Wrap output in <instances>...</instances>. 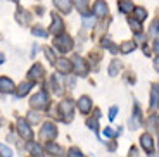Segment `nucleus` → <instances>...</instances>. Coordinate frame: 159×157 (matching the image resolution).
<instances>
[{
	"mask_svg": "<svg viewBox=\"0 0 159 157\" xmlns=\"http://www.w3.org/2000/svg\"><path fill=\"white\" fill-rule=\"evenodd\" d=\"M118 7H119V11L123 12V14H128V12L133 11V4H131V0H119Z\"/></svg>",
	"mask_w": 159,
	"mask_h": 157,
	"instance_id": "nucleus-17",
	"label": "nucleus"
},
{
	"mask_svg": "<svg viewBox=\"0 0 159 157\" xmlns=\"http://www.w3.org/2000/svg\"><path fill=\"white\" fill-rule=\"evenodd\" d=\"M83 26H85V28L93 26V19H92V17H83Z\"/></svg>",
	"mask_w": 159,
	"mask_h": 157,
	"instance_id": "nucleus-36",
	"label": "nucleus"
},
{
	"mask_svg": "<svg viewBox=\"0 0 159 157\" xmlns=\"http://www.w3.org/2000/svg\"><path fill=\"white\" fill-rule=\"evenodd\" d=\"M54 5H56L59 11H62L64 14H68L71 11V2L69 0H54Z\"/></svg>",
	"mask_w": 159,
	"mask_h": 157,
	"instance_id": "nucleus-16",
	"label": "nucleus"
},
{
	"mask_svg": "<svg viewBox=\"0 0 159 157\" xmlns=\"http://www.w3.org/2000/svg\"><path fill=\"white\" fill-rule=\"evenodd\" d=\"M45 150H47L48 154H52V155H56V157H61V155H62V149H61L59 145H56V143H52V141H47Z\"/></svg>",
	"mask_w": 159,
	"mask_h": 157,
	"instance_id": "nucleus-15",
	"label": "nucleus"
},
{
	"mask_svg": "<svg viewBox=\"0 0 159 157\" xmlns=\"http://www.w3.org/2000/svg\"><path fill=\"white\" fill-rule=\"evenodd\" d=\"M40 137H42V140L43 141H52L54 138L57 137V128L54 123H45L43 128H42V131H40Z\"/></svg>",
	"mask_w": 159,
	"mask_h": 157,
	"instance_id": "nucleus-2",
	"label": "nucleus"
},
{
	"mask_svg": "<svg viewBox=\"0 0 159 157\" xmlns=\"http://www.w3.org/2000/svg\"><path fill=\"white\" fill-rule=\"evenodd\" d=\"M147 126L151 131H159V118L157 116H151L147 119Z\"/></svg>",
	"mask_w": 159,
	"mask_h": 157,
	"instance_id": "nucleus-20",
	"label": "nucleus"
},
{
	"mask_svg": "<svg viewBox=\"0 0 159 157\" xmlns=\"http://www.w3.org/2000/svg\"><path fill=\"white\" fill-rule=\"evenodd\" d=\"M17 130H19V135H21V137L26 138V140H30V138L33 137L31 128L28 126V123L24 121V119H19V121H17Z\"/></svg>",
	"mask_w": 159,
	"mask_h": 157,
	"instance_id": "nucleus-7",
	"label": "nucleus"
},
{
	"mask_svg": "<svg viewBox=\"0 0 159 157\" xmlns=\"http://www.w3.org/2000/svg\"><path fill=\"white\" fill-rule=\"evenodd\" d=\"M116 114H118V107H112L111 110H109V119H116Z\"/></svg>",
	"mask_w": 159,
	"mask_h": 157,
	"instance_id": "nucleus-37",
	"label": "nucleus"
},
{
	"mask_svg": "<svg viewBox=\"0 0 159 157\" xmlns=\"http://www.w3.org/2000/svg\"><path fill=\"white\" fill-rule=\"evenodd\" d=\"M4 61H5V59H4V54H2V52H0V64L4 62Z\"/></svg>",
	"mask_w": 159,
	"mask_h": 157,
	"instance_id": "nucleus-41",
	"label": "nucleus"
},
{
	"mask_svg": "<svg viewBox=\"0 0 159 157\" xmlns=\"http://www.w3.org/2000/svg\"><path fill=\"white\" fill-rule=\"evenodd\" d=\"M0 155L2 157H12V150L9 149V147H5V145L0 143Z\"/></svg>",
	"mask_w": 159,
	"mask_h": 157,
	"instance_id": "nucleus-27",
	"label": "nucleus"
},
{
	"mask_svg": "<svg viewBox=\"0 0 159 157\" xmlns=\"http://www.w3.org/2000/svg\"><path fill=\"white\" fill-rule=\"evenodd\" d=\"M26 149H28L30 152L33 154V155H36V157H43V150L40 149V145H38V143H35V141H30Z\"/></svg>",
	"mask_w": 159,
	"mask_h": 157,
	"instance_id": "nucleus-18",
	"label": "nucleus"
},
{
	"mask_svg": "<svg viewBox=\"0 0 159 157\" xmlns=\"http://www.w3.org/2000/svg\"><path fill=\"white\" fill-rule=\"evenodd\" d=\"M73 66H75V73L80 76H87L88 74V62L85 59H81V57H75L73 59Z\"/></svg>",
	"mask_w": 159,
	"mask_h": 157,
	"instance_id": "nucleus-4",
	"label": "nucleus"
},
{
	"mask_svg": "<svg viewBox=\"0 0 159 157\" xmlns=\"http://www.w3.org/2000/svg\"><path fill=\"white\" fill-rule=\"evenodd\" d=\"M151 157H157V155H151Z\"/></svg>",
	"mask_w": 159,
	"mask_h": 157,
	"instance_id": "nucleus-42",
	"label": "nucleus"
},
{
	"mask_svg": "<svg viewBox=\"0 0 159 157\" xmlns=\"http://www.w3.org/2000/svg\"><path fill=\"white\" fill-rule=\"evenodd\" d=\"M130 26H131V29H135L137 33H140V29H142V24H140L139 19H133V21L130 19Z\"/></svg>",
	"mask_w": 159,
	"mask_h": 157,
	"instance_id": "nucleus-29",
	"label": "nucleus"
},
{
	"mask_svg": "<svg viewBox=\"0 0 159 157\" xmlns=\"http://www.w3.org/2000/svg\"><path fill=\"white\" fill-rule=\"evenodd\" d=\"M102 45H104V47H107L111 52H118V47H116V45L112 43L109 38H104V40H102Z\"/></svg>",
	"mask_w": 159,
	"mask_h": 157,
	"instance_id": "nucleus-26",
	"label": "nucleus"
},
{
	"mask_svg": "<svg viewBox=\"0 0 159 157\" xmlns=\"http://www.w3.org/2000/svg\"><path fill=\"white\" fill-rule=\"evenodd\" d=\"M56 67H57V71H59V73H62V74H69V73H71V69H73L71 62H69L68 59H57L56 61Z\"/></svg>",
	"mask_w": 159,
	"mask_h": 157,
	"instance_id": "nucleus-8",
	"label": "nucleus"
},
{
	"mask_svg": "<svg viewBox=\"0 0 159 157\" xmlns=\"http://www.w3.org/2000/svg\"><path fill=\"white\" fill-rule=\"evenodd\" d=\"M116 135H118V133H116L112 128H106V130H104V137H109V138H111V137H116Z\"/></svg>",
	"mask_w": 159,
	"mask_h": 157,
	"instance_id": "nucleus-35",
	"label": "nucleus"
},
{
	"mask_svg": "<svg viewBox=\"0 0 159 157\" xmlns=\"http://www.w3.org/2000/svg\"><path fill=\"white\" fill-rule=\"evenodd\" d=\"M133 48H135V43H133V42H123V43H121V52H123V54L133 52Z\"/></svg>",
	"mask_w": 159,
	"mask_h": 157,
	"instance_id": "nucleus-25",
	"label": "nucleus"
},
{
	"mask_svg": "<svg viewBox=\"0 0 159 157\" xmlns=\"http://www.w3.org/2000/svg\"><path fill=\"white\" fill-rule=\"evenodd\" d=\"M119 69H121V62L119 61H112L111 67H109V76H118Z\"/></svg>",
	"mask_w": 159,
	"mask_h": 157,
	"instance_id": "nucleus-23",
	"label": "nucleus"
},
{
	"mask_svg": "<svg viewBox=\"0 0 159 157\" xmlns=\"http://www.w3.org/2000/svg\"><path fill=\"white\" fill-rule=\"evenodd\" d=\"M33 88V81L30 79V81L23 83V85H19V90H17V97H24V95L28 93L30 90Z\"/></svg>",
	"mask_w": 159,
	"mask_h": 157,
	"instance_id": "nucleus-19",
	"label": "nucleus"
},
{
	"mask_svg": "<svg viewBox=\"0 0 159 157\" xmlns=\"http://www.w3.org/2000/svg\"><path fill=\"white\" fill-rule=\"evenodd\" d=\"M31 107L35 109H47L48 107V95L45 92H38L35 97H31Z\"/></svg>",
	"mask_w": 159,
	"mask_h": 157,
	"instance_id": "nucleus-3",
	"label": "nucleus"
},
{
	"mask_svg": "<svg viewBox=\"0 0 159 157\" xmlns=\"http://www.w3.org/2000/svg\"><path fill=\"white\" fill-rule=\"evenodd\" d=\"M69 157H85V155L80 152L78 149H75V147H73V149H69Z\"/></svg>",
	"mask_w": 159,
	"mask_h": 157,
	"instance_id": "nucleus-33",
	"label": "nucleus"
},
{
	"mask_svg": "<svg viewBox=\"0 0 159 157\" xmlns=\"http://www.w3.org/2000/svg\"><path fill=\"white\" fill-rule=\"evenodd\" d=\"M107 149H109V150H114V149H116V145H114V143H112V141H111V143H109V147H107Z\"/></svg>",
	"mask_w": 159,
	"mask_h": 157,
	"instance_id": "nucleus-40",
	"label": "nucleus"
},
{
	"mask_svg": "<svg viewBox=\"0 0 159 157\" xmlns=\"http://www.w3.org/2000/svg\"><path fill=\"white\" fill-rule=\"evenodd\" d=\"M140 123H142V114H140L139 105H135V116H133V123L130 121V126H131V128H137Z\"/></svg>",
	"mask_w": 159,
	"mask_h": 157,
	"instance_id": "nucleus-21",
	"label": "nucleus"
},
{
	"mask_svg": "<svg viewBox=\"0 0 159 157\" xmlns=\"http://www.w3.org/2000/svg\"><path fill=\"white\" fill-rule=\"evenodd\" d=\"M28 118H30V121H31V123H38L40 121V114L38 112H30Z\"/></svg>",
	"mask_w": 159,
	"mask_h": 157,
	"instance_id": "nucleus-34",
	"label": "nucleus"
},
{
	"mask_svg": "<svg viewBox=\"0 0 159 157\" xmlns=\"http://www.w3.org/2000/svg\"><path fill=\"white\" fill-rule=\"evenodd\" d=\"M28 76H30V79L31 81H40V79L45 76V69H43V66L42 64H35V66L30 69V73H28Z\"/></svg>",
	"mask_w": 159,
	"mask_h": 157,
	"instance_id": "nucleus-6",
	"label": "nucleus"
},
{
	"mask_svg": "<svg viewBox=\"0 0 159 157\" xmlns=\"http://www.w3.org/2000/svg\"><path fill=\"white\" fill-rule=\"evenodd\" d=\"M133 12H135V16H137V19L142 23V21H145V17H147V11L145 9H142V7H135L133 9Z\"/></svg>",
	"mask_w": 159,
	"mask_h": 157,
	"instance_id": "nucleus-24",
	"label": "nucleus"
},
{
	"mask_svg": "<svg viewBox=\"0 0 159 157\" xmlns=\"http://www.w3.org/2000/svg\"><path fill=\"white\" fill-rule=\"evenodd\" d=\"M87 126L88 128H92L93 131H99V123H97V118H92L87 121Z\"/></svg>",
	"mask_w": 159,
	"mask_h": 157,
	"instance_id": "nucleus-28",
	"label": "nucleus"
},
{
	"mask_svg": "<svg viewBox=\"0 0 159 157\" xmlns=\"http://www.w3.org/2000/svg\"><path fill=\"white\" fill-rule=\"evenodd\" d=\"M59 109H61V114L66 118V121H69V119L73 118L75 102H73V100H62V102H61V105H59Z\"/></svg>",
	"mask_w": 159,
	"mask_h": 157,
	"instance_id": "nucleus-5",
	"label": "nucleus"
},
{
	"mask_svg": "<svg viewBox=\"0 0 159 157\" xmlns=\"http://www.w3.org/2000/svg\"><path fill=\"white\" fill-rule=\"evenodd\" d=\"M52 17H54V23H52V26L48 28V33H50V35H61V33H62V21H61L56 14H54Z\"/></svg>",
	"mask_w": 159,
	"mask_h": 157,
	"instance_id": "nucleus-12",
	"label": "nucleus"
},
{
	"mask_svg": "<svg viewBox=\"0 0 159 157\" xmlns=\"http://www.w3.org/2000/svg\"><path fill=\"white\" fill-rule=\"evenodd\" d=\"M159 105V85H152L151 90V109H156Z\"/></svg>",
	"mask_w": 159,
	"mask_h": 157,
	"instance_id": "nucleus-14",
	"label": "nucleus"
},
{
	"mask_svg": "<svg viewBox=\"0 0 159 157\" xmlns=\"http://www.w3.org/2000/svg\"><path fill=\"white\" fill-rule=\"evenodd\" d=\"M154 67H156V71H157V73H159V57H157V59H156V62H154Z\"/></svg>",
	"mask_w": 159,
	"mask_h": 157,
	"instance_id": "nucleus-39",
	"label": "nucleus"
},
{
	"mask_svg": "<svg viewBox=\"0 0 159 157\" xmlns=\"http://www.w3.org/2000/svg\"><path fill=\"white\" fill-rule=\"evenodd\" d=\"M54 45H56L57 50L62 52V54H64V52H69L73 48V38H71V36H68V35H62V33H61V35L54 40Z\"/></svg>",
	"mask_w": 159,
	"mask_h": 157,
	"instance_id": "nucleus-1",
	"label": "nucleus"
},
{
	"mask_svg": "<svg viewBox=\"0 0 159 157\" xmlns=\"http://www.w3.org/2000/svg\"><path fill=\"white\" fill-rule=\"evenodd\" d=\"M159 31V19H156L154 23H152L151 29H149V33H151V36H156V33Z\"/></svg>",
	"mask_w": 159,
	"mask_h": 157,
	"instance_id": "nucleus-31",
	"label": "nucleus"
},
{
	"mask_svg": "<svg viewBox=\"0 0 159 157\" xmlns=\"http://www.w3.org/2000/svg\"><path fill=\"white\" fill-rule=\"evenodd\" d=\"M154 52L159 55V42H156V43H154Z\"/></svg>",
	"mask_w": 159,
	"mask_h": 157,
	"instance_id": "nucleus-38",
	"label": "nucleus"
},
{
	"mask_svg": "<svg viewBox=\"0 0 159 157\" xmlns=\"http://www.w3.org/2000/svg\"><path fill=\"white\" fill-rule=\"evenodd\" d=\"M75 4H76V9H78L81 14H87V11H88V0H75Z\"/></svg>",
	"mask_w": 159,
	"mask_h": 157,
	"instance_id": "nucleus-22",
	"label": "nucleus"
},
{
	"mask_svg": "<svg viewBox=\"0 0 159 157\" xmlns=\"http://www.w3.org/2000/svg\"><path fill=\"white\" fill-rule=\"evenodd\" d=\"M45 55H47V59L50 61L52 64H56V57H54V52H52V50H50V48H48V47L45 48Z\"/></svg>",
	"mask_w": 159,
	"mask_h": 157,
	"instance_id": "nucleus-32",
	"label": "nucleus"
},
{
	"mask_svg": "<svg viewBox=\"0 0 159 157\" xmlns=\"http://www.w3.org/2000/svg\"><path fill=\"white\" fill-rule=\"evenodd\" d=\"M78 109H80V112H83V114H88L90 112V109H92V100L88 97H80V100H78Z\"/></svg>",
	"mask_w": 159,
	"mask_h": 157,
	"instance_id": "nucleus-10",
	"label": "nucleus"
},
{
	"mask_svg": "<svg viewBox=\"0 0 159 157\" xmlns=\"http://www.w3.org/2000/svg\"><path fill=\"white\" fill-rule=\"evenodd\" d=\"M14 83H12V79H9V78H5V76H2L0 78V92L2 93H12L14 92Z\"/></svg>",
	"mask_w": 159,
	"mask_h": 157,
	"instance_id": "nucleus-9",
	"label": "nucleus"
},
{
	"mask_svg": "<svg viewBox=\"0 0 159 157\" xmlns=\"http://www.w3.org/2000/svg\"><path fill=\"white\" fill-rule=\"evenodd\" d=\"M140 143H142V149L145 150V152L151 154L152 150H154V141H152L151 135H142V137H140Z\"/></svg>",
	"mask_w": 159,
	"mask_h": 157,
	"instance_id": "nucleus-11",
	"label": "nucleus"
},
{
	"mask_svg": "<svg viewBox=\"0 0 159 157\" xmlns=\"http://www.w3.org/2000/svg\"><path fill=\"white\" fill-rule=\"evenodd\" d=\"M93 12H95V16L104 17L106 14H107V4H106L104 0H97V2H95V7H93Z\"/></svg>",
	"mask_w": 159,
	"mask_h": 157,
	"instance_id": "nucleus-13",
	"label": "nucleus"
},
{
	"mask_svg": "<svg viewBox=\"0 0 159 157\" xmlns=\"http://www.w3.org/2000/svg\"><path fill=\"white\" fill-rule=\"evenodd\" d=\"M33 35H36V36H47V31H45L42 26H35V28H33Z\"/></svg>",
	"mask_w": 159,
	"mask_h": 157,
	"instance_id": "nucleus-30",
	"label": "nucleus"
}]
</instances>
